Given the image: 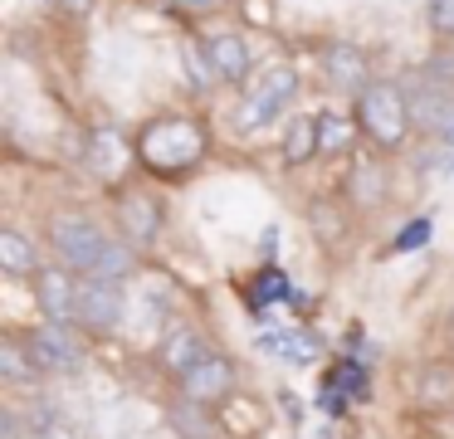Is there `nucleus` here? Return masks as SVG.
<instances>
[{"instance_id":"dca6fc26","label":"nucleus","mask_w":454,"mask_h":439,"mask_svg":"<svg viewBox=\"0 0 454 439\" xmlns=\"http://www.w3.org/2000/svg\"><path fill=\"white\" fill-rule=\"evenodd\" d=\"M405 98H411V117H415V127L444 132V122L454 117V98H450V88H444V83H420L415 93H405Z\"/></svg>"},{"instance_id":"a211bd4d","label":"nucleus","mask_w":454,"mask_h":439,"mask_svg":"<svg viewBox=\"0 0 454 439\" xmlns=\"http://www.w3.org/2000/svg\"><path fill=\"white\" fill-rule=\"evenodd\" d=\"M0 380H11V386H30V380H40V366H35L30 347H25V337H15V332L0 337Z\"/></svg>"},{"instance_id":"4468645a","label":"nucleus","mask_w":454,"mask_h":439,"mask_svg":"<svg viewBox=\"0 0 454 439\" xmlns=\"http://www.w3.org/2000/svg\"><path fill=\"white\" fill-rule=\"evenodd\" d=\"M128 161H137V142H128L122 132L103 127V132L89 137V166H93V176H103V181H118V176L128 171Z\"/></svg>"},{"instance_id":"9b49d317","label":"nucleus","mask_w":454,"mask_h":439,"mask_svg":"<svg viewBox=\"0 0 454 439\" xmlns=\"http://www.w3.org/2000/svg\"><path fill=\"white\" fill-rule=\"evenodd\" d=\"M210 341H206V332L200 327H171L167 337L157 341V361H161V371H167V376H186L191 366H196V361H206L210 357Z\"/></svg>"},{"instance_id":"f257e3e1","label":"nucleus","mask_w":454,"mask_h":439,"mask_svg":"<svg viewBox=\"0 0 454 439\" xmlns=\"http://www.w3.org/2000/svg\"><path fill=\"white\" fill-rule=\"evenodd\" d=\"M206 156H210V127L200 122V117L161 113V117H152V122L137 132V161H142V171L167 176V181L196 171Z\"/></svg>"},{"instance_id":"5701e85b","label":"nucleus","mask_w":454,"mask_h":439,"mask_svg":"<svg viewBox=\"0 0 454 439\" xmlns=\"http://www.w3.org/2000/svg\"><path fill=\"white\" fill-rule=\"evenodd\" d=\"M352 200L362 205V210H372V205L381 200V171H376V166H356L352 171Z\"/></svg>"},{"instance_id":"2eb2a0df","label":"nucleus","mask_w":454,"mask_h":439,"mask_svg":"<svg viewBox=\"0 0 454 439\" xmlns=\"http://www.w3.org/2000/svg\"><path fill=\"white\" fill-rule=\"evenodd\" d=\"M0 269L5 273H15V278H35V273L44 269L40 263V244L30 239L25 230H0Z\"/></svg>"},{"instance_id":"412c9836","label":"nucleus","mask_w":454,"mask_h":439,"mask_svg":"<svg viewBox=\"0 0 454 439\" xmlns=\"http://www.w3.org/2000/svg\"><path fill=\"white\" fill-rule=\"evenodd\" d=\"M317 132H323V156H342L356 137V117L337 113V107H323L317 113Z\"/></svg>"},{"instance_id":"39448f33","label":"nucleus","mask_w":454,"mask_h":439,"mask_svg":"<svg viewBox=\"0 0 454 439\" xmlns=\"http://www.w3.org/2000/svg\"><path fill=\"white\" fill-rule=\"evenodd\" d=\"M128 317V293L113 278H79V302H74V327L93 332V337H108L122 327Z\"/></svg>"},{"instance_id":"f8f14e48","label":"nucleus","mask_w":454,"mask_h":439,"mask_svg":"<svg viewBox=\"0 0 454 439\" xmlns=\"http://www.w3.org/2000/svg\"><path fill=\"white\" fill-rule=\"evenodd\" d=\"M118 230L128 244H152L161 234V210L152 195L142 191H122L118 195Z\"/></svg>"},{"instance_id":"4be33fe9","label":"nucleus","mask_w":454,"mask_h":439,"mask_svg":"<svg viewBox=\"0 0 454 439\" xmlns=\"http://www.w3.org/2000/svg\"><path fill=\"white\" fill-rule=\"evenodd\" d=\"M181 64H186V78L196 83V93H210V88L220 83L215 64H210V49H206V44H196V39H191V44L181 49Z\"/></svg>"},{"instance_id":"aec40b11","label":"nucleus","mask_w":454,"mask_h":439,"mask_svg":"<svg viewBox=\"0 0 454 439\" xmlns=\"http://www.w3.org/2000/svg\"><path fill=\"white\" fill-rule=\"evenodd\" d=\"M132 273H137V244H128V239H118V234H113V244L103 249L98 269H93L89 278H113V283H128Z\"/></svg>"},{"instance_id":"6ab92c4d","label":"nucleus","mask_w":454,"mask_h":439,"mask_svg":"<svg viewBox=\"0 0 454 439\" xmlns=\"http://www.w3.org/2000/svg\"><path fill=\"white\" fill-rule=\"evenodd\" d=\"M415 396H420L425 410H454V366L430 361V366L420 371V386H415Z\"/></svg>"},{"instance_id":"b1692460","label":"nucleus","mask_w":454,"mask_h":439,"mask_svg":"<svg viewBox=\"0 0 454 439\" xmlns=\"http://www.w3.org/2000/svg\"><path fill=\"white\" fill-rule=\"evenodd\" d=\"M425 20H430V29H434L440 39H454V0H430Z\"/></svg>"},{"instance_id":"a878e982","label":"nucleus","mask_w":454,"mask_h":439,"mask_svg":"<svg viewBox=\"0 0 454 439\" xmlns=\"http://www.w3.org/2000/svg\"><path fill=\"white\" fill-rule=\"evenodd\" d=\"M176 10H186V15H210V10L220 5V0H171Z\"/></svg>"},{"instance_id":"f3484780","label":"nucleus","mask_w":454,"mask_h":439,"mask_svg":"<svg viewBox=\"0 0 454 439\" xmlns=\"http://www.w3.org/2000/svg\"><path fill=\"white\" fill-rule=\"evenodd\" d=\"M313 156H323V132H317V113L313 117H294L284 132V166H308Z\"/></svg>"},{"instance_id":"f03ea898","label":"nucleus","mask_w":454,"mask_h":439,"mask_svg":"<svg viewBox=\"0 0 454 439\" xmlns=\"http://www.w3.org/2000/svg\"><path fill=\"white\" fill-rule=\"evenodd\" d=\"M352 117H356V132H362L376 152H401L415 132L411 98H405L401 83H386V78H376L362 98H352Z\"/></svg>"},{"instance_id":"7ed1b4c3","label":"nucleus","mask_w":454,"mask_h":439,"mask_svg":"<svg viewBox=\"0 0 454 439\" xmlns=\"http://www.w3.org/2000/svg\"><path fill=\"white\" fill-rule=\"evenodd\" d=\"M298 88H303V78H298V68L288 64V59L269 64L264 74H259V83L239 98L235 127H239V132H264V127H274L278 113H284V107L298 98Z\"/></svg>"},{"instance_id":"6e6552de","label":"nucleus","mask_w":454,"mask_h":439,"mask_svg":"<svg viewBox=\"0 0 454 439\" xmlns=\"http://www.w3.org/2000/svg\"><path fill=\"white\" fill-rule=\"evenodd\" d=\"M323 74H327V83L337 88L342 98H362L366 88L376 83L372 78V64H366V54L356 44H347V39H333V44H323Z\"/></svg>"},{"instance_id":"ddd939ff","label":"nucleus","mask_w":454,"mask_h":439,"mask_svg":"<svg viewBox=\"0 0 454 439\" xmlns=\"http://www.w3.org/2000/svg\"><path fill=\"white\" fill-rule=\"evenodd\" d=\"M259 351L288 361V366H308V361L323 357V337L308 327H278V332H259Z\"/></svg>"},{"instance_id":"1a4fd4ad","label":"nucleus","mask_w":454,"mask_h":439,"mask_svg":"<svg viewBox=\"0 0 454 439\" xmlns=\"http://www.w3.org/2000/svg\"><path fill=\"white\" fill-rule=\"evenodd\" d=\"M35 302H40V317L50 322H74V302H79V273L64 269V263H44L35 273Z\"/></svg>"},{"instance_id":"cd10ccee","label":"nucleus","mask_w":454,"mask_h":439,"mask_svg":"<svg viewBox=\"0 0 454 439\" xmlns=\"http://www.w3.org/2000/svg\"><path fill=\"white\" fill-rule=\"evenodd\" d=\"M440 137H444V142L454 146V117H450V122H444V132H440Z\"/></svg>"},{"instance_id":"bb28decb","label":"nucleus","mask_w":454,"mask_h":439,"mask_svg":"<svg viewBox=\"0 0 454 439\" xmlns=\"http://www.w3.org/2000/svg\"><path fill=\"white\" fill-rule=\"evenodd\" d=\"M0 425H5V439H20V415H15V410H5Z\"/></svg>"},{"instance_id":"9d476101","label":"nucleus","mask_w":454,"mask_h":439,"mask_svg":"<svg viewBox=\"0 0 454 439\" xmlns=\"http://www.w3.org/2000/svg\"><path fill=\"white\" fill-rule=\"evenodd\" d=\"M206 49H210V64H215L220 83H230V88L249 83V74H254V49H249V39L239 29H220L215 39H206Z\"/></svg>"},{"instance_id":"393cba45","label":"nucleus","mask_w":454,"mask_h":439,"mask_svg":"<svg viewBox=\"0 0 454 439\" xmlns=\"http://www.w3.org/2000/svg\"><path fill=\"white\" fill-rule=\"evenodd\" d=\"M430 234H434V224H430V220H415V224H405V230L395 234L391 254H411L415 244H425V239H430Z\"/></svg>"},{"instance_id":"20e7f679","label":"nucleus","mask_w":454,"mask_h":439,"mask_svg":"<svg viewBox=\"0 0 454 439\" xmlns=\"http://www.w3.org/2000/svg\"><path fill=\"white\" fill-rule=\"evenodd\" d=\"M113 244V234L103 230L98 220H89V215L79 210H64L50 220V249H54V263H64V269H74L79 278H89L93 269H98L103 249Z\"/></svg>"},{"instance_id":"c85d7f7f","label":"nucleus","mask_w":454,"mask_h":439,"mask_svg":"<svg viewBox=\"0 0 454 439\" xmlns=\"http://www.w3.org/2000/svg\"><path fill=\"white\" fill-rule=\"evenodd\" d=\"M64 5H69V10H89V0H64Z\"/></svg>"},{"instance_id":"c756f323","label":"nucleus","mask_w":454,"mask_h":439,"mask_svg":"<svg viewBox=\"0 0 454 439\" xmlns=\"http://www.w3.org/2000/svg\"><path fill=\"white\" fill-rule=\"evenodd\" d=\"M450 332H454V302H450Z\"/></svg>"},{"instance_id":"423d86ee","label":"nucleus","mask_w":454,"mask_h":439,"mask_svg":"<svg viewBox=\"0 0 454 439\" xmlns=\"http://www.w3.org/2000/svg\"><path fill=\"white\" fill-rule=\"evenodd\" d=\"M25 347H30L40 376H74V371L83 366V341H79V332H74V322H50L44 317L40 327H30Z\"/></svg>"},{"instance_id":"0eeeda50","label":"nucleus","mask_w":454,"mask_h":439,"mask_svg":"<svg viewBox=\"0 0 454 439\" xmlns=\"http://www.w3.org/2000/svg\"><path fill=\"white\" fill-rule=\"evenodd\" d=\"M176 386H181V400H186V405L215 410V405H225V400L235 396V361L220 357V351H210V357L196 361Z\"/></svg>"}]
</instances>
